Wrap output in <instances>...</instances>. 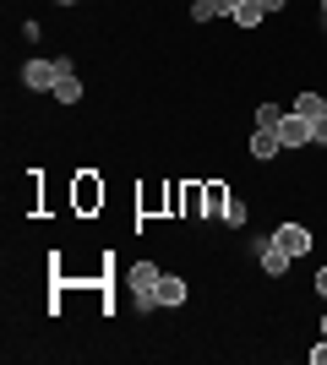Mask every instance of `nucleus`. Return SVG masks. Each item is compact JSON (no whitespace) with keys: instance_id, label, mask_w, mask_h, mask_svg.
Wrapping results in <instances>:
<instances>
[{"instance_id":"9d476101","label":"nucleus","mask_w":327,"mask_h":365,"mask_svg":"<svg viewBox=\"0 0 327 365\" xmlns=\"http://www.w3.org/2000/svg\"><path fill=\"white\" fill-rule=\"evenodd\" d=\"M322 98H327V93H300V98H295V115H306V120H322Z\"/></svg>"},{"instance_id":"7ed1b4c3","label":"nucleus","mask_w":327,"mask_h":365,"mask_svg":"<svg viewBox=\"0 0 327 365\" xmlns=\"http://www.w3.org/2000/svg\"><path fill=\"white\" fill-rule=\"evenodd\" d=\"M273 240H279L289 257H311V251H316V240H311V229H306V224H279Z\"/></svg>"},{"instance_id":"f03ea898","label":"nucleus","mask_w":327,"mask_h":365,"mask_svg":"<svg viewBox=\"0 0 327 365\" xmlns=\"http://www.w3.org/2000/svg\"><path fill=\"white\" fill-rule=\"evenodd\" d=\"M55 82H61V61H28V66H22V88L55 93Z\"/></svg>"},{"instance_id":"412c9836","label":"nucleus","mask_w":327,"mask_h":365,"mask_svg":"<svg viewBox=\"0 0 327 365\" xmlns=\"http://www.w3.org/2000/svg\"><path fill=\"white\" fill-rule=\"evenodd\" d=\"M55 6H77V0H55Z\"/></svg>"},{"instance_id":"0eeeda50","label":"nucleus","mask_w":327,"mask_h":365,"mask_svg":"<svg viewBox=\"0 0 327 365\" xmlns=\"http://www.w3.org/2000/svg\"><path fill=\"white\" fill-rule=\"evenodd\" d=\"M279 153H284L279 131H256V137H251V158H279Z\"/></svg>"},{"instance_id":"f3484780","label":"nucleus","mask_w":327,"mask_h":365,"mask_svg":"<svg viewBox=\"0 0 327 365\" xmlns=\"http://www.w3.org/2000/svg\"><path fill=\"white\" fill-rule=\"evenodd\" d=\"M311 365H327V338H322V344L311 349Z\"/></svg>"},{"instance_id":"dca6fc26","label":"nucleus","mask_w":327,"mask_h":365,"mask_svg":"<svg viewBox=\"0 0 327 365\" xmlns=\"http://www.w3.org/2000/svg\"><path fill=\"white\" fill-rule=\"evenodd\" d=\"M180 207H186V213H197V207H202V185H186V191H180Z\"/></svg>"},{"instance_id":"9b49d317","label":"nucleus","mask_w":327,"mask_h":365,"mask_svg":"<svg viewBox=\"0 0 327 365\" xmlns=\"http://www.w3.org/2000/svg\"><path fill=\"white\" fill-rule=\"evenodd\" d=\"M55 98H61V104H77V98H82V82H77V71L55 82Z\"/></svg>"},{"instance_id":"6ab92c4d","label":"nucleus","mask_w":327,"mask_h":365,"mask_svg":"<svg viewBox=\"0 0 327 365\" xmlns=\"http://www.w3.org/2000/svg\"><path fill=\"white\" fill-rule=\"evenodd\" d=\"M316 294L327 300V267H316Z\"/></svg>"},{"instance_id":"4468645a","label":"nucleus","mask_w":327,"mask_h":365,"mask_svg":"<svg viewBox=\"0 0 327 365\" xmlns=\"http://www.w3.org/2000/svg\"><path fill=\"white\" fill-rule=\"evenodd\" d=\"M218 218H224V224H246V202H240V197H229Z\"/></svg>"},{"instance_id":"a211bd4d","label":"nucleus","mask_w":327,"mask_h":365,"mask_svg":"<svg viewBox=\"0 0 327 365\" xmlns=\"http://www.w3.org/2000/svg\"><path fill=\"white\" fill-rule=\"evenodd\" d=\"M218 6V16H234V6H240V0H213Z\"/></svg>"},{"instance_id":"4be33fe9","label":"nucleus","mask_w":327,"mask_h":365,"mask_svg":"<svg viewBox=\"0 0 327 365\" xmlns=\"http://www.w3.org/2000/svg\"><path fill=\"white\" fill-rule=\"evenodd\" d=\"M322 338H327V317H322Z\"/></svg>"},{"instance_id":"aec40b11","label":"nucleus","mask_w":327,"mask_h":365,"mask_svg":"<svg viewBox=\"0 0 327 365\" xmlns=\"http://www.w3.org/2000/svg\"><path fill=\"white\" fill-rule=\"evenodd\" d=\"M322 28H327V0H322Z\"/></svg>"},{"instance_id":"6e6552de","label":"nucleus","mask_w":327,"mask_h":365,"mask_svg":"<svg viewBox=\"0 0 327 365\" xmlns=\"http://www.w3.org/2000/svg\"><path fill=\"white\" fill-rule=\"evenodd\" d=\"M262 16H267L262 0H240V6H234V28H256Z\"/></svg>"},{"instance_id":"39448f33","label":"nucleus","mask_w":327,"mask_h":365,"mask_svg":"<svg viewBox=\"0 0 327 365\" xmlns=\"http://www.w3.org/2000/svg\"><path fill=\"white\" fill-rule=\"evenodd\" d=\"M256 257H262V273L267 278H284V273H289V262H295L279 240H262V245H256Z\"/></svg>"},{"instance_id":"1a4fd4ad","label":"nucleus","mask_w":327,"mask_h":365,"mask_svg":"<svg viewBox=\"0 0 327 365\" xmlns=\"http://www.w3.org/2000/svg\"><path fill=\"white\" fill-rule=\"evenodd\" d=\"M224 202H229V191H224L218 180H213V185H202V213H207V218L224 213Z\"/></svg>"},{"instance_id":"ddd939ff","label":"nucleus","mask_w":327,"mask_h":365,"mask_svg":"<svg viewBox=\"0 0 327 365\" xmlns=\"http://www.w3.org/2000/svg\"><path fill=\"white\" fill-rule=\"evenodd\" d=\"M93 202H104V185L82 180V185H77V207H93Z\"/></svg>"},{"instance_id":"20e7f679","label":"nucleus","mask_w":327,"mask_h":365,"mask_svg":"<svg viewBox=\"0 0 327 365\" xmlns=\"http://www.w3.org/2000/svg\"><path fill=\"white\" fill-rule=\"evenodd\" d=\"M279 142H284V148H311V120L289 109V115L279 120Z\"/></svg>"},{"instance_id":"423d86ee","label":"nucleus","mask_w":327,"mask_h":365,"mask_svg":"<svg viewBox=\"0 0 327 365\" xmlns=\"http://www.w3.org/2000/svg\"><path fill=\"white\" fill-rule=\"evenodd\" d=\"M158 305H186V278H175V273L158 278Z\"/></svg>"},{"instance_id":"f8f14e48","label":"nucleus","mask_w":327,"mask_h":365,"mask_svg":"<svg viewBox=\"0 0 327 365\" xmlns=\"http://www.w3.org/2000/svg\"><path fill=\"white\" fill-rule=\"evenodd\" d=\"M279 120H284L279 104H262V109H256V125H262V131H279Z\"/></svg>"},{"instance_id":"f257e3e1","label":"nucleus","mask_w":327,"mask_h":365,"mask_svg":"<svg viewBox=\"0 0 327 365\" xmlns=\"http://www.w3.org/2000/svg\"><path fill=\"white\" fill-rule=\"evenodd\" d=\"M158 278H164V273H158L153 262H131V273H125V289L142 300V311H147V305H158Z\"/></svg>"},{"instance_id":"2eb2a0df","label":"nucleus","mask_w":327,"mask_h":365,"mask_svg":"<svg viewBox=\"0 0 327 365\" xmlns=\"http://www.w3.org/2000/svg\"><path fill=\"white\" fill-rule=\"evenodd\" d=\"M213 16H218L213 0H191V22H213Z\"/></svg>"}]
</instances>
